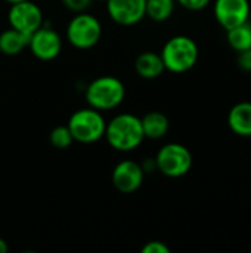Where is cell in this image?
Returning <instances> with one entry per match:
<instances>
[{"instance_id":"cell-1","label":"cell","mask_w":251,"mask_h":253,"mask_svg":"<svg viewBox=\"0 0 251 253\" xmlns=\"http://www.w3.org/2000/svg\"><path fill=\"white\" fill-rule=\"evenodd\" d=\"M108 145L120 153H130L141 147L145 139L141 117L130 113H120L107 122L105 136Z\"/></svg>"},{"instance_id":"cell-2","label":"cell","mask_w":251,"mask_h":253,"mask_svg":"<svg viewBox=\"0 0 251 253\" xmlns=\"http://www.w3.org/2000/svg\"><path fill=\"white\" fill-rule=\"evenodd\" d=\"M161 59L164 68L175 74H182L195 67L200 56L198 44L189 36H173L161 49Z\"/></svg>"},{"instance_id":"cell-3","label":"cell","mask_w":251,"mask_h":253,"mask_svg":"<svg viewBox=\"0 0 251 253\" xmlns=\"http://www.w3.org/2000/svg\"><path fill=\"white\" fill-rule=\"evenodd\" d=\"M84 98L87 105L98 111L115 110L126 98V87L115 76H101L87 84Z\"/></svg>"},{"instance_id":"cell-4","label":"cell","mask_w":251,"mask_h":253,"mask_svg":"<svg viewBox=\"0 0 251 253\" xmlns=\"http://www.w3.org/2000/svg\"><path fill=\"white\" fill-rule=\"evenodd\" d=\"M71 130V135L75 142L80 144H93L101 141L105 136L107 120L102 116V111H98L92 107L80 108L74 111L67 123Z\"/></svg>"},{"instance_id":"cell-5","label":"cell","mask_w":251,"mask_h":253,"mask_svg":"<svg viewBox=\"0 0 251 253\" xmlns=\"http://www.w3.org/2000/svg\"><path fill=\"white\" fill-rule=\"evenodd\" d=\"M65 37L68 43L75 49H92L99 43L102 37L101 21L87 12H78L68 22Z\"/></svg>"},{"instance_id":"cell-6","label":"cell","mask_w":251,"mask_h":253,"mask_svg":"<svg viewBox=\"0 0 251 253\" xmlns=\"http://www.w3.org/2000/svg\"><path fill=\"white\" fill-rule=\"evenodd\" d=\"M192 154L183 144L169 142L155 156V166L167 178H182L192 168Z\"/></svg>"},{"instance_id":"cell-7","label":"cell","mask_w":251,"mask_h":253,"mask_svg":"<svg viewBox=\"0 0 251 253\" xmlns=\"http://www.w3.org/2000/svg\"><path fill=\"white\" fill-rule=\"evenodd\" d=\"M7 21L12 28L27 34L28 37L44 22L41 9L31 0L10 4L7 12Z\"/></svg>"},{"instance_id":"cell-8","label":"cell","mask_w":251,"mask_h":253,"mask_svg":"<svg viewBox=\"0 0 251 253\" xmlns=\"http://www.w3.org/2000/svg\"><path fill=\"white\" fill-rule=\"evenodd\" d=\"M27 47L37 59L53 61L62 50V37L56 30L41 25L30 36Z\"/></svg>"},{"instance_id":"cell-9","label":"cell","mask_w":251,"mask_h":253,"mask_svg":"<svg viewBox=\"0 0 251 253\" xmlns=\"http://www.w3.org/2000/svg\"><path fill=\"white\" fill-rule=\"evenodd\" d=\"M250 1L249 0H216L213 6V13L217 24L231 30L250 18Z\"/></svg>"},{"instance_id":"cell-10","label":"cell","mask_w":251,"mask_h":253,"mask_svg":"<svg viewBox=\"0 0 251 253\" xmlns=\"http://www.w3.org/2000/svg\"><path fill=\"white\" fill-rule=\"evenodd\" d=\"M145 179V172L138 162L121 160L112 170V185L123 194H132L138 191Z\"/></svg>"},{"instance_id":"cell-11","label":"cell","mask_w":251,"mask_h":253,"mask_svg":"<svg viewBox=\"0 0 251 253\" xmlns=\"http://www.w3.org/2000/svg\"><path fill=\"white\" fill-rule=\"evenodd\" d=\"M105 3L109 18L118 25L132 27L145 18L146 0H107Z\"/></svg>"},{"instance_id":"cell-12","label":"cell","mask_w":251,"mask_h":253,"mask_svg":"<svg viewBox=\"0 0 251 253\" xmlns=\"http://www.w3.org/2000/svg\"><path fill=\"white\" fill-rule=\"evenodd\" d=\"M229 129L243 138H251V102L243 101L235 104L228 113Z\"/></svg>"},{"instance_id":"cell-13","label":"cell","mask_w":251,"mask_h":253,"mask_svg":"<svg viewBox=\"0 0 251 253\" xmlns=\"http://www.w3.org/2000/svg\"><path fill=\"white\" fill-rule=\"evenodd\" d=\"M135 71L139 77H142L145 80H154V79L160 77L166 71V68H164V62H163L160 53L146 50L136 56Z\"/></svg>"},{"instance_id":"cell-14","label":"cell","mask_w":251,"mask_h":253,"mask_svg":"<svg viewBox=\"0 0 251 253\" xmlns=\"http://www.w3.org/2000/svg\"><path fill=\"white\" fill-rule=\"evenodd\" d=\"M141 123L143 135L148 139H161L167 135L170 129V120L161 111L146 113L143 117H141Z\"/></svg>"},{"instance_id":"cell-15","label":"cell","mask_w":251,"mask_h":253,"mask_svg":"<svg viewBox=\"0 0 251 253\" xmlns=\"http://www.w3.org/2000/svg\"><path fill=\"white\" fill-rule=\"evenodd\" d=\"M28 39L27 34L10 27L0 33V52L7 56H15L28 46Z\"/></svg>"},{"instance_id":"cell-16","label":"cell","mask_w":251,"mask_h":253,"mask_svg":"<svg viewBox=\"0 0 251 253\" xmlns=\"http://www.w3.org/2000/svg\"><path fill=\"white\" fill-rule=\"evenodd\" d=\"M228 44L235 52H243L251 47V22L246 21L231 30H226Z\"/></svg>"},{"instance_id":"cell-17","label":"cell","mask_w":251,"mask_h":253,"mask_svg":"<svg viewBox=\"0 0 251 253\" xmlns=\"http://www.w3.org/2000/svg\"><path fill=\"white\" fill-rule=\"evenodd\" d=\"M176 0H146L145 16L155 22L167 21L175 12Z\"/></svg>"},{"instance_id":"cell-18","label":"cell","mask_w":251,"mask_h":253,"mask_svg":"<svg viewBox=\"0 0 251 253\" xmlns=\"http://www.w3.org/2000/svg\"><path fill=\"white\" fill-rule=\"evenodd\" d=\"M49 141H50V144L55 148H58V150H67L74 142V138L71 135L70 127L65 125V126H56V127H53L52 132L49 133Z\"/></svg>"},{"instance_id":"cell-19","label":"cell","mask_w":251,"mask_h":253,"mask_svg":"<svg viewBox=\"0 0 251 253\" xmlns=\"http://www.w3.org/2000/svg\"><path fill=\"white\" fill-rule=\"evenodd\" d=\"M92 1L93 0H62V4L68 10L78 13V12H86V9H89Z\"/></svg>"},{"instance_id":"cell-20","label":"cell","mask_w":251,"mask_h":253,"mask_svg":"<svg viewBox=\"0 0 251 253\" xmlns=\"http://www.w3.org/2000/svg\"><path fill=\"white\" fill-rule=\"evenodd\" d=\"M212 0H176V3H179L182 7L197 12V10H203L210 4Z\"/></svg>"},{"instance_id":"cell-21","label":"cell","mask_w":251,"mask_h":253,"mask_svg":"<svg viewBox=\"0 0 251 253\" xmlns=\"http://www.w3.org/2000/svg\"><path fill=\"white\" fill-rule=\"evenodd\" d=\"M142 253H170V249L167 245H164L163 242L158 240H152L148 242L143 248H142Z\"/></svg>"},{"instance_id":"cell-22","label":"cell","mask_w":251,"mask_h":253,"mask_svg":"<svg viewBox=\"0 0 251 253\" xmlns=\"http://www.w3.org/2000/svg\"><path fill=\"white\" fill-rule=\"evenodd\" d=\"M238 67L247 73H251V47L238 52Z\"/></svg>"},{"instance_id":"cell-23","label":"cell","mask_w":251,"mask_h":253,"mask_svg":"<svg viewBox=\"0 0 251 253\" xmlns=\"http://www.w3.org/2000/svg\"><path fill=\"white\" fill-rule=\"evenodd\" d=\"M7 251H9V246L6 243V240L0 237V253H7Z\"/></svg>"},{"instance_id":"cell-24","label":"cell","mask_w":251,"mask_h":253,"mask_svg":"<svg viewBox=\"0 0 251 253\" xmlns=\"http://www.w3.org/2000/svg\"><path fill=\"white\" fill-rule=\"evenodd\" d=\"M6 3H9V4H15V3H19V1H25V0H4Z\"/></svg>"},{"instance_id":"cell-25","label":"cell","mask_w":251,"mask_h":253,"mask_svg":"<svg viewBox=\"0 0 251 253\" xmlns=\"http://www.w3.org/2000/svg\"><path fill=\"white\" fill-rule=\"evenodd\" d=\"M96 1H107V0H96Z\"/></svg>"}]
</instances>
